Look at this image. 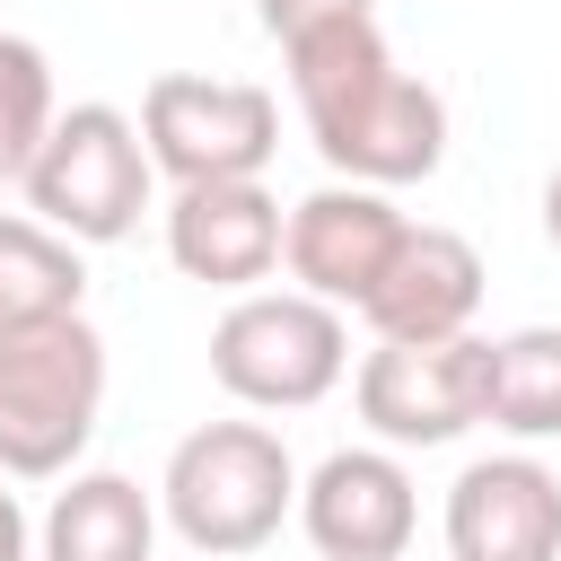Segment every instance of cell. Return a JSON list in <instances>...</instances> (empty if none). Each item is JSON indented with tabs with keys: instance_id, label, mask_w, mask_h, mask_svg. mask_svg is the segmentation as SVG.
I'll list each match as a JSON object with an SVG mask.
<instances>
[{
	"instance_id": "13",
	"label": "cell",
	"mask_w": 561,
	"mask_h": 561,
	"mask_svg": "<svg viewBox=\"0 0 561 561\" xmlns=\"http://www.w3.org/2000/svg\"><path fill=\"white\" fill-rule=\"evenodd\" d=\"M149 552H158V500L131 473H70L35 535V561H149Z\"/></svg>"
},
{
	"instance_id": "10",
	"label": "cell",
	"mask_w": 561,
	"mask_h": 561,
	"mask_svg": "<svg viewBox=\"0 0 561 561\" xmlns=\"http://www.w3.org/2000/svg\"><path fill=\"white\" fill-rule=\"evenodd\" d=\"M447 561H561V473L535 456H473L447 482Z\"/></svg>"
},
{
	"instance_id": "9",
	"label": "cell",
	"mask_w": 561,
	"mask_h": 561,
	"mask_svg": "<svg viewBox=\"0 0 561 561\" xmlns=\"http://www.w3.org/2000/svg\"><path fill=\"white\" fill-rule=\"evenodd\" d=\"M298 526L324 561H403L421 500L394 447H333L307 482H298Z\"/></svg>"
},
{
	"instance_id": "11",
	"label": "cell",
	"mask_w": 561,
	"mask_h": 561,
	"mask_svg": "<svg viewBox=\"0 0 561 561\" xmlns=\"http://www.w3.org/2000/svg\"><path fill=\"white\" fill-rule=\"evenodd\" d=\"M280 237H289V210L263 193V175H245V184H175V202H167L175 272L210 280V289H237V298L254 280H272Z\"/></svg>"
},
{
	"instance_id": "6",
	"label": "cell",
	"mask_w": 561,
	"mask_h": 561,
	"mask_svg": "<svg viewBox=\"0 0 561 561\" xmlns=\"http://www.w3.org/2000/svg\"><path fill=\"white\" fill-rule=\"evenodd\" d=\"M140 140H149V167H167L175 184H245L280 149V105L254 79L158 70L140 96Z\"/></svg>"
},
{
	"instance_id": "18",
	"label": "cell",
	"mask_w": 561,
	"mask_h": 561,
	"mask_svg": "<svg viewBox=\"0 0 561 561\" xmlns=\"http://www.w3.org/2000/svg\"><path fill=\"white\" fill-rule=\"evenodd\" d=\"M0 561H35V526H26L18 491H0Z\"/></svg>"
},
{
	"instance_id": "1",
	"label": "cell",
	"mask_w": 561,
	"mask_h": 561,
	"mask_svg": "<svg viewBox=\"0 0 561 561\" xmlns=\"http://www.w3.org/2000/svg\"><path fill=\"white\" fill-rule=\"evenodd\" d=\"M289 53V96L316 140V158L342 184H421L447 158V96L412 70H394L377 18H333Z\"/></svg>"
},
{
	"instance_id": "17",
	"label": "cell",
	"mask_w": 561,
	"mask_h": 561,
	"mask_svg": "<svg viewBox=\"0 0 561 561\" xmlns=\"http://www.w3.org/2000/svg\"><path fill=\"white\" fill-rule=\"evenodd\" d=\"M254 18H263L272 44H298V35L333 26V18H368V0H254Z\"/></svg>"
},
{
	"instance_id": "14",
	"label": "cell",
	"mask_w": 561,
	"mask_h": 561,
	"mask_svg": "<svg viewBox=\"0 0 561 561\" xmlns=\"http://www.w3.org/2000/svg\"><path fill=\"white\" fill-rule=\"evenodd\" d=\"M79 298H88L79 245L61 228H44L35 210H0V333L79 316Z\"/></svg>"
},
{
	"instance_id": "15",
	"label": "cell",
	"mask_w": 561,
	"mask_h": 561,
	"mask_svg": "<svg viewBox=\"0 0 561 561\" xmlns=\"http://www.w3.org/2000/svg\"><path fill=\"white\" fill-rule=\"evenodd\" d=\"M482 421L508 438H561V324H517L491 342Z\"/></svg>"
},
{
	"instance_id": "5",
	"label": "cell",
	"mask_w": 561,
	"mask_h": 561,
	"mask_svg": "<svg viewBox=\"0 0 561 561\" xmlns=\"http://www.w3.org/2000/svg\"><path fill=\"white\" fill-rule=\"evenodd\" d=\"M149 140L123 105H70L44 140V158L26 167V210L44 228H61L70 245H114L140 228L149 210Z\"/></svg>"
},
{
	"instance_id": "12",
	"label": "cell",
	"mask_w": 561,
	"mask_h": 561,
	"mask_svg": "<svg viewBox=\"0 0 561 561\" xmlns=\"http://www.w3.org/2000/svg\"><path fill=\"white\" fill-rule=\"evenodd\" d=\"M473 307H482V254L456 228H412L359 316L377 342H456L473 333Z\"/></svg>"
},
{
	"instance_id": "8",
	"label": "cell",
	"mask_w": 561,
	"mask_h": 561,
	"mask_svg": "<svg viewBox=\"0 0 561 561\" xmlns=\"http://www.w3.org/2000/svg\"><path fill=\"white\" fill-rule=\"evenodd\" d=\"M403 237H412V219H403L377 184H324V193H307V202L289 210L280 263H289V280H298L307 298L359 316L368 289L386 280V263L403 254Z\"/></svg>"
},
{
	"instance_id": "3",
	"label": "cell",
	"mask_w": 561,
	"mask_h": 561,
	"mask_svg": "<svg viewBox=\"0 0 561 561\" xmlns=\"http://www.w3.org/2000/svg\"><path fill=\"white\" fill-rule=\"evenodd\" d=\"M105 412V333L88 316L0 333V473L53 482L79 465Z\"/></svg>"
},
{
	"instance_id": "7",
	"label": "cell",
	"mask_w": 561,
	"mask_h": 561,
	"mask_svg": "<svg viewBox=\"0 0 561 561\" xmlns=\"http://www.w3.org/2000/svg\"><path fill=\"white\" fill-rule=\"evenodd\" d=\"M482 368H491L482 333L377 342L359 359V421L377 430V447H447L482 421Z\"/></svg>"
},
{
	"instance_id": "16",
	"label": "cell",
	"mask_w": 561,
	"mask_h": 561,
	"mask_svg": "<svg viewBox=\"0 0 561 561\" xmlns=\"http://www.w3.org/2000/svg\"><path fill=\"white\" fill-rule=\"evenodd\" d=\"M53 123H61V105H53L44 44H26V35L0 26V184H26V167L53 140Z\"/></svg>"
},
{
	"instance_id": "19",
	"label": "cell",
	"mask_w": 561,
	"mask_h": 561,
	"mask_svg": "<svg viewBox=\"0 0 561 561\" xmlns=\"http://www.w3.org/2000/svg\"><path fill=\"white\" fill-rule=\"evenodd\" d=\"M543 237H552V245H561V167H552V175H543Z\"/></svg>"
},
{
	"instance_id": "4",
	"label": "cell",
	"mask_w": 561,
	"mask_h": 561,
	"mask_svg": "<svg viewBox=\"0 0 561 561\" xmlns=\"http://www.w3.org/2000/svg\"><path fill=\"white\" fill-rule=\"evenodd\" d=\"M210 377L245 412H307L351 377V324L307 289H245L210 324Z\"/></svg>"
},
{
	"instance_id": "2",
	"label": "cell",
	"mask_w": 561,
	"mask_h": 561,
	"mask_svg": "<svg viewBox=\"0 0 561 561\" xmlns=\"http://www.w3.org/2000/svg\"><path fill=\"white\" fill-rule=\"evenodd\" d=\"M158 500H167V526L184 535V552L245 561L298 508V465H289L280 430H263V421H202L193 438H175Z\"/></svg>"
}]
</instances>
